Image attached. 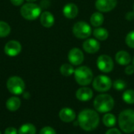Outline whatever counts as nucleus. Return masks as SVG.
<instances>
[{
	"label": "nucleus",
	"mask_w": 134,
	"mask_h": 134,
	"mask_svg": "<svg viewBox=\"0 0 134 134\" xmlns=\"http://www.w3.org/2000/svg\"><path fill=\"white\" fill-rule=\"evenodd\" d=\"M100 117L96 111L92 109L82 110L78 116V123L85 131L94 130L99 125Z\"/></svg>",
	"instance_id": "nucleus-1"
},
{
	"label": "nucleus",
	"mask_w": 134,
	"mask_h": 134,
	"mask_svg": "<svg viewBox=\"0 0 134 134\" xmlns=\"http://www.w3.org/2000/svg\"><path fill=\"white\" fill-rule=\"evenodd\" d=\"M119 125L126 133L134 132V110L126 109L119 115Z\"/></svg>",
	"instance_id": "nucleus-2"
},
{
	"label": "nucleus",
	"mask_w": 134,
	"mask_h": 134,
	"mask_svg": "<svg viewBox=\"0 0 134 134\" xmlns=\"http://www.w3.org/2000/svg\"><path fill=\"white\" fill-rule=\"evenodd\" d=\"M93 106L97 111L100 113H108L113 109L115 101L112 97L108 94H100L94 99Z\"/></svg>",
	"instance_id": "nucleus-3"
},
{
	"label": "nucleus",
	"mask_w": 134,
	"mask_h": 134,
	"mask_svg": "<svg viewBox=\"0 0 134 134\" xmlns=\"http://www.w3.org/2000/svg\"><path fill=\"white\" fill-rule=\"evenodd\" d=\"M75 79L76 82L80 86H87L93 80V75L91 69L86 66L79 67L75 70Z\"/></svg>",
	"instance_id": "nucleus-4"
},
{
	"label": "nucleus",
	"mask_w": 134,
	"mask_h": 134,
	"mask_svg": "<svg viewBox=\"0 0 134 134\" xmlns=\"http://www.w3.org/2000/svg\"><path fill=\"white\" fill-rule=\"evenodd\" d=\"M42 13L41 7L34 2H27L20 8L21 16L27 20H34L37 19Z\"/></svg>",
	"instance_id": "nucleus-5"
},
{
	"label": "nucleus",
	"mask_w": 134,
	"mask_h": 134,
	"mask_svg": "<svg viewBox=\"0 0 134 134\" xmlns=\"http://www.w3.org/2000/svg\"><path fill=\"white\" fill-rule=\"evenodd\" d=\"M8 90L15 95H20L23 93L25 89V84L23 79L18 76L10 77L6 83Z\"/></svg>",
	"instance_id": "nucleus-6"
},
{
	"label": "nucleus",
	"mask_w": 134,
	"mask_h": 134,
	"mask_svg": "<svg viewBox=\"0 0 134 134\" xmlns=\"http://www.w3.org/2000/svg\"><path fill=\"white\" fill-rule=\"evenodd\" d=\"M73 34L75 36L80 39L87 38L92 33V29L90 24L84 21H79L73 26Z\"/></svg>",
	"instance_id": "nucleus-7"
},
{
	"label": "nucleus",
	"mask_w": 134,
	"mask_h": 134,
	"mask_svg": "<svg viewBox=\"0 0 134 134\" xmlns=\"http://www.w3.org/2000/svg\"><path fill=\"white\" fill-rule=\"evenodd\" d=\"M93 86L97 92H107L112 86V82L109 77L100 75L93 79Z\"/></svg>",
	"instance_id": "nucleus-8"
},
{
	"label": "nucleus",
	"mask_w": 134,
	"mask_h": 134,
	"mask_svg": "<svg viewBox=\"0 0 134 134\" xmlns=\"http://www.w3.org/2000/svg\"><path fill=\"white\" fill-rule=\"evenodd\" d=\"M97 65L100 71L108 73L114 68V62L111 57L108 55H100L97 60Z\"/></svg>",
	"instance_id": "nucleus-9"
},
{
	"label": "nucleus",
	"mask_w": 134,
	"mask_h": 134,
	"mask_svg": "<svg viewBox=\"0 0 134 134\" xmlns=\"http://www.w3.org/2000/svg\"><path fill=\"white\" fill-rule=\"evenodd\" d=\"M21 49L22 47L19 42L16 40H11L5 44L4 47V52L9 57H16L20 53Z\"/></svg>",
	"instance_id": "nucleus-10"
},
{
	"label": "nucleus",
	"mask_w": 134,
	"mask_h": 134,
	"mask_svg": "<svg viewBox=\"0 0 134 134\" xmlns=\"http://www.w3.org/2000/svg\"><path fill=\"white\" fill-rule=\"evenodd\" d=\"M68 60L72 65H80L84 60V54L79 48H73L68 53Z\"/></svg>",
	"instance_id": "nucleus-11"
},
{
	"label": "nucleus",
	"mask_w": 134,
	"mask_h": 134,
	"mask_svg": "<svg viewBox=\"0 0 134 134\" xmlns=\"http://www.w3.org/2000/svg\"><path fill=\"white\" fill-rule=\"evenodd\" d=\"M117 5V0H97L95 7L100 12L106 13L112 10Z\"/></svg>",
	"instance_id": "nucleus-12"
},
{
	"label": "nucleus",
	"mask_w": 134,
	"mask_h": 134,
	"mask_svg": "<svg viewBox=\"0 0 134 134\" xmlns=\"http://www.w3.org/2000/svg\"><path fill=\"white\" fill-rule=\"evenodd\" d=\"M100 43L94 38L86 39L82 45L83 49L88 53H97L100 49Z\"/></svg>",
	"instance_id": "nucleus-13"
},
{
	"label": "nucleus",
	"mask_w": 134,
	"mask_h": 134,
	"mask_svg": "<svg viewBox=\"0 0 134 134\" xmlns=\"http://www.w3.org/2000/svg\"><path fill=\"white\" fill-rule=\"evenodd\" d=\"M59 117L64 122H71L76 118L75 112L69 108H62L59 112Z\"/></svg>",
	"instance_id": "nucleus-14"
},
{
	"label": "nucleus",
	"mask_w": 134,
	"mask_h": 134,
	"mask_svg": "<svg viewBox=\"0 0 134 134\" xmlns=\"http://www.w3.org/2000/svg\"><path fill=\"white\" fill-rule=\"evenodd\" d=\"M75 96L76 98L80 101H88L93 97V93L90 88L82 87L76 91Z\"/></svg>",
	"instance_id": "nucleus-15"
},
{
	"label": "nucleus",
	"mask_w": 134,
	"mask_h": 134,
	"mask_svg": "<svg viewBox=\"0 0 134 134\" xmlns=\"http://www.w3.org/2000/svg\"><path fill=\"white\" fill-rule=\"evenodd\" d=\"M79 13L78 6L74 3H68L63 8V14L68 19H73L77 16Z\"/></svg>",
	"instance_id": "nucleus-16"
},
{
	"label": "nucleus",
	"mask_w": 134,
	"mask_h": 134,
	"mask_svg": "<svg viewBox=\"0 0 134 134\" xmlns=\"http://www.w3.org/2000/svg\"><path fill=\"white\" fill-rule=\"evenodd\" d=\"M40 23L45 27H51L54 24V16L49 12L45 11L40 15Z\"/></svg>",
	"instance_id": "nucleus-17"
},
{
	"label": "nucleus",
	"mask_w": 134,
	"mask_h": 134,
	"mask_svg": "<svg viewBox=\"0 0 134 134\" xmlns=\"http://www.w3.org/2000/svg\"><path fill=\"white\" fill-rule=\"evenodd\" d=\"M115 60L120 65H128L131 61V57L126 51H119L115 55Z\"/></svg>",
	"instance_id": "nucleus-18"
},
{
	"label": "nucleus",
	"mask_w": 134,
	"mask_h": 134,
	"mask_svg": "<svg viewBox=\"0 0 134 134\" xmlns=\"http://www.w3.org/2000/svg\"><path fill=\"white\" fill-rule=\"evenodd\" d=\"M6 108L10 111H16L20 106V100L16 97H12L6 101Z\"/></svg>",
	"instance_id": "nucleus-19"
},
{
	"label": "nucleus",
	"mask_w": 134,
	"mask_h": 134,
	"mask_svg": "<svg viewBox=\"0 0 134 134\" xmlns=\"http://www.w3.org/2000/svg\"><path fill=\"white\" fill-rule=\"evenodd\" d=\"M104 16L101 13H94L90 17V23L94 27H99L104 23Z\"/></svg>",
	"instance_id": "nucleus-20"
},
{
	"label": "nucleus",
	"mask_w": 134,
	"mask_h": 134,
	"mask_svg": "<svg viewBox=\"0 0 134 134\" xmlns=\"http://www.w3.org/2000/svg\"><path fill=\"white\" fill-rule=\"evenodd\" d=\"M94 37L100 41H104L108 38V31L104 27H98L93 31Z\"/></svg>",
	"instance_id": "nucleus-21"
},
{
	"label": "nucleus",
	"mask_w": 134,
	"mask_h": 134,
	"mask_svg": "<svg viewBox=\"0 0 134 134\" xmlns=\"http://www.w3.org/2000/svg\"><path fill=\"white\" fill-rule=\"evenodd\" d=\"M36 128L34 125L31 123L24 124L20 126L18 130V134H35Z\"/></svg>",
	"instance_id": "nucleus-22"
},
{
	"label": "nucleus",
	"mask_w": 134,
	"mask_h": 134,
	"mask_svg": "<svg viewBox=\"0 0 134 134\" xmlns=\"http://www.w3.org/2000/svg\"><path fill=\"white\" fill-rule=\"evenodd\" d=\"M103 123L107 127H113L116 123V118L113 114L107 113L103 117Z\"/></svg>",
	"instance_id": "nucleus-23"
},
{
	"label": "nucleus",
	"mask_w": 134,
	"mask_h": 134,
	"mask_svg": "<svg viewBox=\"0 0 134 134\" xmlns=\"http://www.w3.org/2000/svg\"><path fill=\"white\" fill-rule=\"evenodd\" d=\"M60 73L64 76H67V77L71 75L75 72V69H74L73 66L70 64H64L60 67Z\"/></svg>",
	"instance_id": "nucleus-24"
},
{
	"label": "nucleus",
	"mask_w": 134,
	"mask_h": 134,
	"mask_svg": "<svg viewBox=\"0 0 134 134\" xmlns=\"http://www.w3.org/2000/svg\"><path fill=\"white\" fill-rule=\"evenodd\" d=\"M11 31L10 26L5 21H0V38L6 37L9 35Z\"/></svg>",
	"instance_id": "nucleus-25"
},
{
	"label": "nucleus",
	"mask_w": 134,
	"mask_h": 134,
	"mask_svg": "<svg viewBox=\"0 0 134 134\" xmlns=\"http://www.w3.org/2000/svg\"><path fill=\"white\" fill-rule=\"evenodd\" d=\"M122 99L126 104H134V90H128L125 91L122 94Z\"/></svg>",
	"instance_id": "nucleus-26"
},
{
	"label": "nucleus",
	"mask_w": 134,
	"mask_h": 134,
	"mask_svg": "<svg viewBox=\"0 0 134 134\" xmlns=\"http://www.w3.org/2000/svg\"><path fill=\"white\" fill-rule=\"evenodd\" d=\"M114 89H115L116 90L118 91H121V90H123L126 86V83L125 82L124 80H122V79H117L114 82V83L112 84Z\"/></svg>",
	"instance_id": "nucleus-27"
},
{
	"label": "nucleus",
	"mask_w": 134,
	"mask_h": 134,
	"mask_svg": "<svg viewBox=\"0 0 134 134\" xmlns=\"http://www.w3.org/2000/svg\"><path fill=\"white\" fill-rule=\"evenodd\" d=\"M126 43L129 47L134 49V31L127 34L126 37Z\"/></svg>",
	"instance_id": "nucleus-28"
},
{
	"label": "nucleus",
	"mask_w": 134,
	"mask_h": 134,
	"mask_svg": "<svg viewBox=\"0 0 134 134\" xmlns=\"http://www.w3.org/2000/svg\"><path fill=\"white\" fill-rule=\"evenodd\" d=\"M39 134H57L54 129H53L50 126H46L42 128L40 131Z\"/></svg>",
	"instance_id": "nucleus-29"
},
{
	"label": "nucleus",
	"mask_w": 134,
	"mask_h": 134,
	"mask_svg": "<svg viewBox=\"0 0 134 134\" xmlns=\"http://www.w3.org/2000/svg\"><path fill=\"white\" fill-rule=\"evenodd\" d=\"M125 72L126 75H131L134 73V66L133 65H128L126 69H125Z\"/></svg>",
	"instance_id": "nucleus-30"
},
{
	"label": "nucleus",
	"mask_w": 134,
	"mask_h": 134,
	"mask_svg": "<svg viewBox=\"0 0 134 134\" xmlns=\"http://www.w3.org/2000/svg\"><path fill=\"white\" fill-rule=\"evenodd\" d=\"M4 134H17V130L14 127H8L5 130Z\"/></svg>",
	"instance_id": "nucleus-31"
},
{
	"label": "nucleus",
	"mask_w": 134,
	"mask_h": 134,
	"mask_svg": "<svg viewBox=\"0 0 134 134\" xmlns=\"http://www.w3.org/2000/svg\"><path fill=\"white\" fill-rule=\"evenodd\" d=\"M105 134H122L121 132L116 129V128H111V129H109Z\"/></svg>",
	"instance_id": "nucleus-32"
},
{
	"label": "nucleus",
	"mask_w": 134,
	"mask_h": 134,
	"mask_svg": "<svg viewBox=\"0 0 134 134\" xmlns=\"http://www.w3.org/2000/svg\"><path fill=\"white\" fill-rule=\"evenodd\" d=\"M10 2L13 5H14L16 6H19L23 4L24 0H10Z\"/></svg>",
	"instance_id": "nucleus-33"
},
{
	"label": "nucleus",
	"mask_w": 134,
	"mask_h": 134,
	"mask_svg": "<svg viewBox=\"0 0 134 134\" xmlns=\"http://www.w3.org/2000/svg\"><path fill=\"white\" fill-rule=\"evenodd\" d=\"M126 18L128 20H133L134 19V12H129L126 15Z\"/></svg>",
	"instance_id": "nucleus-34"
},
{
	"label": "nucleus",
	"mask_w": 134,
	"mask_h": 134,
	"mask_svg": "<svg viewBox=\"0 0 134 134\" xmlns=\"http://www.w3.org/2000/svg\"><path fill=\"white\" fill-rule=\"evenodd\" d=\"M27 2H35L36 0H26Z\"/></svg>",
	"instance_id": "nucleus-35"
},
{
	"label": "nucleus",
	"mask_w": 134,
	"mask_h": 134,
	"mask_svg": "<svg viewBox=\"0 0 134 134\" xmlns=\"http://www.w3.org/2000/svg\"><path fill=\"white\" fill-rule=\"evenodd\" d=\"M133 66H134V57H133Z\"/></svg>",
	"instance_id": "nucleus-36"
},
{
	"label": "nucleus",
	"mask_w": 134,
	"mask_h": 134,
	"mask_svg": "<svg viewBox=\"0 0 134 134\" xmlns=\"http://www.w3.org/2000/svg\"><path fill=\"white\" fill-rule=\"evenodd\" d=\"M133 9H134V5H133Z\"/></svg>",
	"instance_id": "nucleus-37"
},
{
	"label": "nucleus",
	"mask_w": 134,
	"mask_h": 134,
	"mask_svg": "<svg viewBox=\"0 0 134 134\" xmlns=\"http://www.w3.org/2000/svg\"><path fill=\"white\" fill-rule=\"evenodd\" d=\"M0 134H1V132H0Z\"/></svg>",
	"instance_id": "nucleus-38"
}]
</instances>
